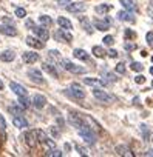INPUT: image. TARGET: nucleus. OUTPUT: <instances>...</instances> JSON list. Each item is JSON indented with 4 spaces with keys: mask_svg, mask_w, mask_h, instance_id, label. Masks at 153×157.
<instances>
[{
    "mask_svg": "<svg viewBox=\"0 0 153 157\" xmlns=\"http://www.w3.org/2000/svg\"><path fill=\"white\" fill-rule=\"evenodd\" d=\"M25 16H26V10H25V8H17V10H16V17L23 19Z\"/></svg>",
    "mask_w": 153,
    "mask_h": 157,
    "instance_id": "obj_39",
    "label": "nucleus"
},
{
    "mask_svg": "<svg viewBox=\"0 0 153 157\" xmlns=\"http://www.w3.org/2000/svg\"><path fill=\"white\" fill-rule=\"evenodd\" d=\"M51 134H53L54 137H59V131L56 129V126H51Z\"/></svg>",
    "mask_w": 153,
    "mask_h": 157,
    "instance_id": "obj_47",
    "label": "nucleus"
},
{
    "mask_svg": "<svg viewBox=\"0 0 153 157\" xmlns=\"http://www.w3.org/2000/svg\"><path fill=\"white\" fill-rule=\"evenodd\" d=\"M0 90H3V82L0 80Z\"/></svg>",
    "mask_w": 153,
    "mask_h": 157,
    "instance_id": "obj_51",
    "label": "nucleus"
},
{
    "mask_svg": "<svg viewBox=\"0 0 153 157\" xmlns=\"http://www.w3.org/2000/svg\"><path fill=\"white\" fill-rule=\"evenodd\" d=\"M19 105L25 109V108H28L30 106V100H28V97L26 96H19Z\"/></svg>",
    "mask_w": 153,
    "mask_h": 157,
    "instance_id": "obj_33",
    "label": "nucleus"
},
{
    "mask_svg": "<svg viewBox=\"0 0 153 157\" xmlns=\"http://www.w3.org/2000/svg\"><path fill=\"white\" fill-rule=\"evenodd\" d=\"M42 69H43L45 72H48L50 75H53L54 78H57V77H59V72H57V69H56V66H54L53 63L43 62V63H42Z\"/></svg>",
    "mask_w": 153,
    "mask_h": 157,
    "instance_id": "obj_17",
    "label": "nucleus"
},
{
    "mask_svg": "<svg viewBox=\"0 0 153 157\" xmlns=\"http://www.w3.org/2000/svg\"><path fill=\"white\" fill-rule=\"evenodd\" d=\"M70 2H71V0H59V5H62V6H66Z\"/></svg>",
    "mask_w": 153,
    "mask_h": 157,
    "instance_id": "obj_48",
    "label": "nucleus"
},
{
    "mask_svg": "<svg viewBox=\"0 0 153 157\" xmlns=\"http://www.w3.org/2000/svg\"><path fill=\"white\" fill-rule=\"evenodd\" d=\"M25 25H26L28 28H33V26H34V23H33V20H26V22H25Z\"/></svg>",
    "mask_w": 153,
    "mask_h": 157,
    "instance_id": "obj_49",
    "label": "nucleus"
},
{
    "mask_svg": "<svg viewBox=\"0 0 153 157\" xmlns=\"http://www.w3.org/2000/svg\"><path fill=\"white\" fill-rule=\"evenodd\" d=\"M45 105H46V99H45V96H42V94H36V96L33 97V106H34L36 109H42V108H45Z\"/></svg>",
    "mask_w": 153,
    "mask_h": 157,
    "instance_id": "obj_15",
    "label": "nucleus"
},
{
    "mask_svg": "<svg viewBox=\"0 0 153 157\" xmlns=\"http://www.w3.org/2000/svg\"><path fill=\"white\" fill-rule=\"evenodd\" d=\"M48 54H50V57H51V59H56V60L60 63L62 57H60V52H59V51H56V49H50V51H48Z\"/></svg>",
    "mask_w": 153,
    "mask_h": 157,
    "instance_id": "obj_34",
    "label": "nucleus"
},
{
    "mask_svg": "<svg viewBox=\"0 0 153 157\" xmlns=\"http://www.w3.org/2000/svg\"><path fill=\"white\" fill-rule=\"evenodd\" d=\"M39 23H40L42 26H50V25L53 23V20H51L50 16H40V17H39Z\"/></svg>",
    "mask_w": 153,
    "mask_h": 157,
    "instance_id": "obj_31",
    "label": "nucleus"
},
{
    "mask_svg": "<svg viewBox=\"0 0 153 157\" xmlns=\"http://www.w3.org/2000/svg\"><path fill=\"white\" fill-rule=\"evenodd\" d=\"M84 83L88 85V86H95V88L107 86V82L104 80V78H95V77H87V78H84Z\"/></svg>",
    "mask_w": 153,
    "mask_h": 157,
    "instance_id": "obj_8",
    "label": "nucleus"
},
{
    "mask_svg": "<svg viewBox=\"0 0 153 157\" xmlns=\"http://www.w3.org/2000/svg\"><path fill=\"white\" fill-rule=\"evenodd\" d=\"M102 77L105 78V82H111V83L118 80V77L113 72H108V71H102Z\"/></svg>",
    "mask_w": 153,
    "mask_h": 157,
    "instance_id": "obj_30",
    "label": "nucleus"
},
{
    "mask_svg": "<svg viewBox=\"0 0 153 157\" xmlns=\"http://www.w3.org/2000/svg\"><path fill=\"white\" fill-rule=\"evenodd\" d=\"M79 23H81V26H82L88 34H93V26H91L90 19H87V17H79Z\"/></svg>",
    "mask_w": 153,
    "mask_h": 157,
    "instance_id": "obj_23",
    "label": "nucleus"
},
{
    "mask_svg": "<svg viewBox=\"0 0 153 157\" xmlns=\"http://www.w3.org/2000/svg\"><path fill=\"white\" fill-rule=\"evenodd\" d=\"M66 11L73 13V14H78V13H84L87 11V5L84 2H74V3H68L66 5Z\"/></svg>",
    "mask_w": 153,
    "mask_h": 157,
    "instance_id": "obj_7",
    "label": "nucleus"
},
{
    "mask_svg": "<svg viewBox=\"0 0 153 157\" xmlns=\"http://www.w3.org/2000/svg\"><path fill=\"white\" fill-rule=\"evenodd\" d=\"M73 56H74L76 59H79V60H84V62H87V60L90 59L88 52H87L85 49H81V48H76V49L73 51Z\"/></svg>",
    "mask_w": 153,
    "mask_h": 157,
    "instance_id": "obj_21",
    "label": "nucleus"
},
{
    "mask_svg": "<svg viewBox=\"0 0 153 157\" xmlns=\"http://www.w3.org/2000/svg\"><path fill=\"white\" fill-rule=\"evenodd\" d=\"M13 123H14L16 128H20V129L28 128V120H26L22 114H20V116H14V117H13Z\"/></svg>",
    "mask_w": 153,
    "mask_h": 157,
    "instance_id": "obj_18",
    "label": "nucleus"
},
{
    "mask_svg": "<svg viewBox=\"0 0 153 157\" xmlns=\"http://www.w3.org/2000/svg\"><path fill=\"white\" fill-rule=\"evenodd\" d=\"M60 65L63 66V69L65 71H68V72H73V74H85L87 72V69L84 68V66H79V65H76V63H73V62H70V60H60Z\"/></svg>",
    "mask_w": 153,
    "mask_h": 157,
    "instance_id": "obj_2",
    "label": "nucleus"
},
{
    "mask_svg": "<svg viewBox=\"0 0 153 157\" xmlns=\"http://www.w3.org/2000/svg\"><path fill=\"white\" fill-rule=\"evenodd\" d=\"M78 129H79V136H81L88 145H95V143H96V136H95V132H93V129H91L90 126L84 125V126L78 128Z\"/></svg>",
    "mask_w": 153,
    "mask_h": 157,
    "instance_id": "obj_1",
    "label": "nucleus"
},
{
    "mask_svg": "<svg viewBox=\"0 0 153 157\" xmlns=\"http://www.w3.org/2000/svg\"><path fill=\"white\" fill-rule=\"evenodd\" d=\"M70 94H71L74 99H84V97H85V91H84L82 86L78 85V83H73V85H71Z\"/></svg>",
    "mask_w": 153,
    "mask_h": 157,
    "instance_id": "obj_12",
    "label": "nucleus"
},
{
    "mask_svg": "<svg viewBox=\"0 0 153 157\" xmlns=\"http://www.w3.org/2000/svg\"><path fill=\"white\" fill-rule=\"evenodd\" d=\"M124 49L128 51V52H130V51H135V49H136V45L131 43V42H127V43H124Z\"/></svg>",
    "mask_w": 153,
    "mask_h": 157,
    "instance_id": "obj_40",
    "label": "nucleus"
},
{
    "mask_svg": "<svg viewBox=\"0 0 153 157\" xmlns=\"http://www.w3.org/2000/svg\"><path fill=\"white\" fill-rule=\"evenodd\" d=\"M45 155H46V157H60V155H62V151H59V149H56V148L46 149V151H45Z\"/></svg>",
    "mask_w": 153,
    "mask_h": 157,
    "instance_id": "obj_32",
    "label": "nucleus"
},
{
    "mask_svg": "<svg viewBox=\"0 0 153 157\" xmlns=\"http://www.w3.org/2000/svg\"><path fill=\"white\" fill-rule=\"evenodd\" d=\"M74 148H76V151H78L81 155H88V151H87L84 146H81V145H76Z\"/></svg>",
    "mask_w": 153,
    "mask_h": 157,
    "instance_id": "obj_41",
    "label": "nucleus"
},
{
    "mask_svg": "<svg viewBox=\"0 0 153 157\" xmlns=\"http://www.w3.org/2000/svg\"><path fill=\"white\" fill-rule=\"evenodd\" d=\"M151 86H153V82H151Z\"/></svg>",
    "mask_w": 153,
    "mask_h": 157,
    "instance_id": "obj_54",
    "label": "nucleus"
},
{
    "mask_svg": "<svg viewBox=\"0 0 153 157\" xmlns=\"http://www.w3.org/2000/svg\"><path fill=\"white\" fill-rule=\"evenodd\" d=\"M0 33L5 34V36H10V37H16L17 36V29L13 26V25H0Z\"/></svg>",
    "mask_w": 153,
    "mask_h": 157,
    "instance_id": "obj_16",
    "label": "nucleus"
},
{
    "mask_svg": "<svg viewBox=\"0 0 153 157\" xmlns=\"http://www.w3.org/2000/svg\"><path fill=\"white\" fill-rule=\"evenodd\" d=\"M93 25H95V28L96 29H99V31H107V29H110V20L108 19H105V20H95L93 22Z\"/></svg>",
    "mask_w": 153,
    "mask_h": 157,
    "instance_id": "obj_20",
    "label": "nucleus"
},
{
    "mask_svg": "<svg viewBox=\"0 0 153 157\" xmlns=\"http://www.w3.org/2000/svg\"><path fill=\"white\" fill-rule=\"evenodd\" d=\"M10 88H11V91H13L14 94H17V96H28L26 88H25L23 85L17 83V82H11V83H10Z\"/></svg>",
    "mask_w": 153,
    "mask_h": 157,
    "instance_id": "obj_13",
    "label": "nucleus"
},
{
    "mask_svg": "<svg viewBox=\"0 0 153 157\" xmlns=\"http://www.w3.org/2000/svg\"><path fill=\"white\" fill-rule=\"evenodd\" d=\"M150 74H151V75H153V66H151V68H150Z\"/></svg>",
    "mask_w": 153,
    "mask_h": 157,
    "instance_id": "obj_52",
    "label": "nucleus"
},
{
    "mask_svg": "<svg viewBox=\"0 0 153 157\" xmlns=\"http://www.w3.org/2000/svg\"><path fill=\"white\" fill-rule=\"evenodd\" d=\"M14 59H16V54H14V51H11V49H6V51H3L2 54H0V60L6 62V63L13 62Z\"/></svg>",
    "mask_w": 153,
    "mask_h": 157,
    "instance_id": "obj_22",
    "label": "nucleus"
},
{
    "mask_svg": "<svg viewBox=\"0 0 153 157\" xmlns=\"http://www.w3.org/2000/svg\"><path fill=\"white\" fill-rule=\"evenodd\" d=\"M102 42H104V45H107V46H111V45L115 43V39H113V36H105Z\"/></svg>",
    "mask_w": 153,
    "mask_h": 157,
    "instance_id": "obj_37",
    "label": "nucleus"
},
{
    "mask_svg": "<svg viewBox=\"0 0 153 157\" xmlns=\"http://www.w3.org/2000/svg\"><path fill=\"white\" fill-rule=\"evenodd\" d=\"M23 139H25V143L30 146V148H34L37 146L39 140H37V131L36 129H30L23 134Z\"/></svg>",
    "mask_w": 153,
    "mask_h": 157,
    "instance_id": "obj_4",
    "label": "nucleus"
},
{
    "mask_svg": "<svg viewBox=\"0 0 153 157\" xmlns=\"http://www.w3.org/2000/svg\"><path fill=\"white\" fill-rule=\"evenodd\" d=\"M119 3L127 10V11H138V6H136V3L133 2V0H119Z\"/></svg>",
    "mask_w": 153,
    "mask_h": 157,
    "instance_id": "obj_25",
    "label": "nucleus"
},
{
    "mask_svg": "<svg viewBox=\"0 0 153 157\" xmlns=\"http://www.w3.org/2000/svg\"><path fill=\"white\" fill-rule=\"evenodd\" d=\"M144 155H147V157H151V155H153V149H148V151H147Z\"/></svg>",
    "mask_w": 153,
    "mask_h": 157,
    "instance_id": "obj_50",
    "label": "nucleus"
},
{
    "mask_svg": "<svg viewBox=\"0 0 153 157\" xmlns=\"http://www.w3.org/2000/svg\"><path fill=\"white\" fill-rule=\"evenodd\" d=\"M111 5H107V3H102V5H98L96 8H95V11L98 13V14H107V13H110L111 11Z\"/></svg>",
    "mask_w": 153,
    "mask_h": 157,
    "instance_id": "obj_27",
    "label": "nucleus"
},
{
    "mask_svg": "<svg viewBox=\"0 0 153 157\" xmlns=\"http://www.w3.org/2000/svg\"><path fill=\"white\" fill-rule=\"evenodd\" d=\"M68 122H70L74 128H81V126H84V125H85L84 117H82L81 114H74V113H71V114L68 116Z\"/></svg>",
    "mask_w": 153,
    "mask_h": 157,
    "instance_id": "obj_10",
    "label": "nucleus"
},
{
    "mask_svg": "<svg viewBox=\"0 0 153 157\" xmlns=\"http://www.w3.org/2000/svg\"><path fill=\"white\" fill-rule=\"evenodd\" d=\"M141 131H142V137H144V140L148 142V140H150V131H148V128H147L145 125H141Z\"/></svg>",
    "mask_w": 153,
    "mask_h": 157,
    "instance_id": "obj_35",
    "label": "nucleus"
},
{
    "mask_svg": "<svg viewBox=\"0 0 153 157\" xmlns=\"http://www.w3.org/2000/svg\"><path fill=\"white\" fill-rule=\"evenodd\" d=\"M116 154H118V155H130V157L135 155V154L131 152V149H130L128 146H125V145H118V146H116Z\"/></svg>",
    "mask_w": 153,
    "mask_h": 157,
    "instance_id": "obj_24",
    "label": "nucleus"
},
{
    "mask_svg": "<svg viewBox=\"0 0 153 157\" xmlns=\"http://www.w3.org/2000/svg\"><path fill=\"white\" fill-rule=\"evenodd\" d=\"M91 54H93L95 57H98V59H104L107 52L104 51V48H102V46H98V45H96V46H93V49H91Z\"/></svg>",
    "mask_w": 153,
    "mask_h": 157,
    "instance_id": "obj_28",
    "label": "nucleus"
},
{
    "mask_svg": "<svg viewBox=\"0 0 153 157\" xmlns=\"http://www.w3.org/2000/svg\"><path fill=\"white\" fill-rule=\"evenodd\" d=\"M125 37H130V39H135V37H136V34H135V33H133L131 29H127V31H125Z\"/></svg>",
    "mask_w": 153,
    "mask_h": 157,
    "instance_id": "obj_46",
    "label": "nucleus"
},
{
    "mask_svg": "<svg viewBox=\"0 0 153 157\" xmlns=\"http://www.w3.org/2000/svg\"><path fill=\"white\" fill-rule=\"evenodd\" d=\"M118 19L122 20V22H128V23H135V17L131 14V11H119L118 13Z\"/></svg>",
    "mask_w": 153,
    "mask_h": 157,
    "instance_id": "obj_19",
    "label": "nucleus"
},
{
    "mask_svg": "<svg viewBox=\"0 0 153 157\" xmlns=\"http://www.w3.org/2000/svg\"><path fill=\"white\" fill-rule=\"evenodd\" d=\"M107 54H108V57H111V59H116V57H118V56H119V54H118V51H116V49H110V51H108V52H107Z\"/></svg>",
    "mask_w": 153,
    "mask_h": 157,
    "instance_id": "obj_45",
    "label": "nucleus"
},
{
    "mask_svg": "<svg viewBox=\"0 0 153 157\" xmlns=\"http://www.w3.org/2000/svg\"><path fill=\"white\" fill-rule=\"evenodd\" d=\"M0 129H2V131L6 129V122H5V119H3L2 114H0Z\"/></svg>",
    "mask_w": 153,
    "mask_h": 157,
    "instance_id": "obj_43",
    "label": "nucleus"
},
{
    "mask_svg": "<svg viewBox=\"0 0 153 157\" xmlns=\"http://www.w3.org/2000/svg\"><path fill=\"white\" fill-rule=\"evenodd\" d=\"M28 77L31 78L34 83H37V85H43V83H45L43 75H42V72H40L39 69H34V68L30 69V71H28Z\"/></svg>",
    "mask_w": 153,
    "mask_h": 157,
    "instance_id": "obj_9",
    "label": "nucleus"
},
{
    "mask_svg": "<svg viewBox=\"0 0 153 157\" xmlns=\"http://www.w3.org/2000/svg\"><path fill=\"white\" fill-rule=\"evenodd\" d=\"M31 29H33V33H34V36H36V37H39L40 40H43V42H46V40L50 39V33H48V29H46V26H42V25H40V26H36V25H34V26H33Z\"/></svg>",
    "mask_w": 153,
    "mask_h": 157,
    "instance_id": "obj_6",
    "label": "nucleus"
},
{
    "mask_svg": "<svg viewBox=\"0 0 153 157\" xmlns=\"http://www.w3.org/2000/svg\"><path fill=\"white\" fill-rule=\"evenodd\" d=\"M26 45L31 46V48H34V49H42L45 46L43 40H40L39 37H34V36H28L26 37Z\"/></svg>",
    "mask_w": 153,
    "mask_h": 157,
    "instance_id": "obj_11",
    "label": "nucleus"
},
{
    "mask_svg": "<svg viewBox=\"0 0 153 157\" xmlns=\"http://www.w3.org/2000/svg\"><path fill=\"white\" fill-rule=\"evenodd\" d=\"M93 96H95L99 102H104V103H111V102L116 100L115 96L108 94L107 91H104V90H101V88H95V90H93Z\"/></svg>",
    "mask_w": 153,
    "mask_h": 157,
    "instance_id": "obj_3",
    "label": "nucleus"
},
{
    "mask_svg": "<svg viewBox=\"0 0 153 157\" xmlns=\"http://www.w3.org/2000/svg\"><path fill=\"white\" fill-rule=\"evenodd\" d=\"M130 68H131L133 71H136V72H141V71H142V68H144V65H142V63H139V62H133Z\"/></svg>",
    "mask_w": 153,
    "mask_h": 157,
    "instance_id": "obj_36",
    "label": "nucleus"
},
{
    "mask_svg": "<svg viewBox=\"0 0 153 157\" xmlns=\"http://www.w3.org/2000/svg\"><path fill=\"white\" fill-rule=\"evenodd\" d=\"M115 71L118 72V74H125V65L121 62V63H118L116 65V68H115Z\"/></svg>",
    "mask_w": 153,
    "mask_h": 157,
    "instance_id": "obj_38",
    "label": "nucleus"
},
{
    "mask_svg": "<svg viewBox=\"0 0 153 157\" xmlns=\"http://www.w3.org/2000/svg\"><path fill=\"white\" fill-rule=\"evenodd\" d=\"M22 60L25 62V63H36L37 60H39V54L37 52H34V51H26V52H23L22 54Z\"/></svg>",
    "mask_w": 153,
    "mask_h": 157,
    "instance_id": "obj_14",
    "label": "nucleus"
},
{
    "mask_svg": "<svg viewBox=\"0 0 153 157\" xmlns=\"http://www.w3.org/2000/svg\"><path fill=\"white\" fill-rule=\"evenodd\" d=\"M57 23H59V26L60 28H63V29H73V23L66 19V17H57Z\"/></svg>",
    "mask_w": 153,
    "mask_h": 157,
    "instance_id": "obj_26",
    "label": "nucleus"
},
{
    "mask_svg": "<svg viewBox=\"0 0 153 157\" xmlns=\"http://www.w3.org/2000/svg\"><path fill=\"white\" fill-rule=\"evenodd\" d=\"M145 40H147L148 46H151V48H153V33H151V31L145 34Z\"/></svg>",
    "mask_w": 153,
    "mask_h": 157,
    "instance_id": "obj_42",
    "label": "nucleus"
},
{
    "mask_svg": "<svg viewBox=\"0 0 153 157\" xmlns=\"http://www.w3.org/2000/svg\"><path fill=\"white\" fill-rule=\"evenodd\" d=\"M54 39H56L57 42H65V43H70V42L73 40V36H71V33H70L68 29L60 28V29H57V31L54 33Z\"/></svg>",
    "mask_w": 153,
    "mask_h": 157,
    "instance_id": "obj_5",
    "label": "nucleus"
},
{
    "mask_svg": "<svg viewBox=\"0 0 153 157\" xmlns=\"http://www.w3.org/2000/svg\"><path fill=\"white\" fill-rule=\"evenodd\" d=\"M8 111H10L13 116H20V114H23V108H22L20 105H11V106L8 108Z\"/></svg>",
    "mask_w": 153,
    "mask_h": 157,
    "instance_id": "obj_29",
    "label": "nucleus"
},
{
    "mask_svg": "<svg viewBox=\"0 0 153 157\" xmlns=\"http://www.w3.org/2000/svg\"><path fill=\"white\" fill-rule=\"evenodd\" d=\"M151 62H153V56H151Z\"/></svg>",
    "mask_w": 153,
    "mask_h": 157,
    "instance_id": "obj_53",
    "label": "nucleus"
},
{
    "mask_svg": "<svg viewBox=\"0 0 153 157\" xmlns=\"http://www.w3.org/2000/svg\"><path fill=\"white\" fill-rule=\"evenodd\" d=\"M135 82H136V83H141V85H142V83L145 82V77H144L142 74H141V75H136V77H135Z\"/></svg>",
    "mask_w": 153,
    "mask_h": 157,
    "instance_id": "obj_44",
    "label": "nucleus"
}]
</instances>
